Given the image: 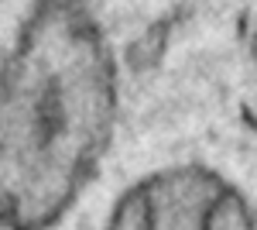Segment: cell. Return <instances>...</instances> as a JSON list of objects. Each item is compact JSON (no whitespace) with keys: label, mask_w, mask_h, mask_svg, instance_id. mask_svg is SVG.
Masks as SVG:
<instances>
[{"label":"cell","mask_w":257,"mask_h":230,"mask_svg":"<svg viewBox=\"0 0 257 230\" xmlns=\"http://www.w3.org/2000/svg\"><path fill=\"white\" fill-rule=\"evenodd\" d=\"M103 230H257V213L226 175L165 165L120 192Z\"/></svg>","instance_id":"7a4b0ae2"},{"label":"cell","mask_w":257,"mask_h":230,"mask_svg":"<svg viewBox=\"0 0 257 230\" xmlns=\"http://www.w3.org/2000/svg\"><path fill=\"white\" fill-rule=\"evenodd\" d=\"M120 117L113 45L86 0H35L0 58V227L55 230Z\"/></svg>","instance_id":"6da1fadb"}]
</instances>
